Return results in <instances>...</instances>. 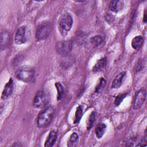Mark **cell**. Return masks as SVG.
<instances>
[{
  "instance_id": "1",
  "label": "cell",
  "mask_w": 147,
  "mask_h": 147,
  "mask_svg": "<svg viewBox=\"0 0 147 147\" xmlns=\"http://www.w3.org/2000/svg\"><path fill=\"white\" fill-rule=\"evenodd\" d=\"M73 24V19L68 13H63L58 20V28L61 34L63 36L67 35Z\"/></svg>"
},
{
  "instance_id": "2",
  "label": "cell",
  "mask_w": 147,
  "mask_h": 147,
  "mask_svg": "<svg viewBox=\"0 0 147 147\" xmlns=\"http://www.w3.org/2000/svg\"><path fill=\"white\" fill-rule=\"evenodd\" d=\"M54 115V109L52 107H48L41 111L37 118V124L40 127L47 126L51 121Z\"/></svg>"
},
{
  "instance_id": "3",
  "label": "cell",
  "mask_w": 147,
  "mask_h": 147,
  "mask_svg": "<svg viewBox=\"0 0 147 147\" xmlns=\"http://www.w3.org/2000/svg\"><path fill=\"white\" fill-rule=\"evenodd\" d=\"M34 75V69L30 66H22L19 68L16 72V78L24 82H30Z\"/></svg>"
},
{
  "instance_id": "4",
  "label": "cell",
  "mask_w": 147,
  "mask_h": 147,
  "mask_svg": "<svg viewBox=\"0 0 147 147\" xmlns=\"http://www.w3.org/2000/svg\"><path fill=\"white\" fill-rule=\"evenodd\" d=\"M50 99L49 94L46 90H39L36 94L33 100V106L36 108L42 109L48 103Z\"/></svg>"
},
{
  "instance_id": "5",
  "label": "cell",
  "mask_w": 147,
  "mask_h": 147,
  "mask_svg": "<svg viewBox=\"0 0 147 147\" xmlns=\"http://www.w3.org/2000/svg\"><path fill=\"white\" fill-rule=\"evenodd\" d=\"M51 32V25L49 22L41 23L37 28L36 33V38L37 41H40L47 38Z\"/></svg>"
},
{
  "instance_id": "6",
  "label": "cell",
  "mask_w": 147,
  "mask_h": 147,
  "mask_svg": "<svg viewBox=\"0 0 147 147\" xmlns=\"http://www.w3.org/2000/svg\"><path fill=\"white\" fill-rule=\"evenodd\" d=\"M72 48L71 40H63L58 42L56 46L57 52L61 55H68Z\"/></svg>"
},
{
  "instance_id": "7",
  "label": "cell",
  "mask_w": 147,
  "mask_h": 147,
  "mask_svg": "<svg viewBox=\"0 0 147 147\" xmlns=\"http://www.w3.org/2000/svg\"><path fill=\"white\" fill-rule=\"evenodd\" d=\"M146 93L145 90L141 89L137 91L135 94L133 103V107L134 109H139L142 107L146 99Z\"/></svg>"
},
{
  "instance_id": "8",
  "label": "cell",
  "mask_w": 147,
  "mask_h": 147,
  "mask_svg": "<svg viewBox=\"0 0 147 147\" xmlns=\"http://www.w3.org/2000/svg\"><path fill=\"white\" fill-rule=\"evenodd\" d=\"M14 41L16 44L20 45L25 43L26 41V28L25 26H20L16 31Z\"/></svg>"
},
{
  "instance_id": "9",
  "label": "cell",
  "mask_w": 147,
  "mask_h": 147,
  "mask_svg": "<svg viewBox=\"0 0 147 147\" xmlns=\"http://www.w3.org/2000/svg\"><path fill=\"white\" fill-rule=\"evenodd\" d=\"M13 90V81L12 78H10L4 87L2 93L1 98L3 100L7 98L12 93Z\"/></svg>"
},
{
  "instance_id": "10",
  "label": "cell",
  "mask_w": 147,
  "mask_h": 147,
  "mask_svg": "<svg viewBox=\"0 0 147 147\" xmlns=\"http://www.w3.org/2000/svg\"><path fill=\"white\" fill-rule=\"evenodd\" d=\"M10 35L7 31L2 30L1 32V49H6L9 44Z\"/></svg>"
},
{
  "instance_id": "11",
  "label": "cell",
  "mask_w": 147,
  "mask_h": 147,
  "mask_svg": "<svg viewBox=\"0 0 147 147\" xmlns=\"http://www.w3.org/2000/svg\"><path fill=\"white\" fill-rule=\"evenodd\" d=\"M57 137V132L55 130H52L49 132V135L45 141L44 146H52L55 143Z\"/></svg>"
},
{
  "instance_id": "12",
  "label": "cell",
  "mask_w": 147,
  "mask_h": 147,
  "mask_svg": "<svg viewBox=\"0 0 147 147\" xmlns=\"http://www.w3.org/2000/svg\"><path fill=\"white\" fill-rule=\"evenodd\" d=\"M125 76H126V72H122L118 75H117L112 83L111 87L113 88H119L121 86L122 82L124 80Z\"/></svg>"
},
{
  "instance_id": "13",
  "label": "cell",
  "mask_w": 147,
  "mask_h": 147,
  "mask_svg": "<svg viewBox=\"0 0 147 147\" xmlns=\"http://www.w3.org/2000/svg\"><path fill=\"white\" fill-rule=\"evenodd\" d=\"M124 3L122 1H111L109 3V9L113 12H118L122 9Z\"/></svg>"
},
{
  "instance_id": "14",
  "label": "cell",
  "mask_w": 147,
  "mask_h": 147,
  "mask_svg": "<svg viewBox=\"0 0 147 147\" xmlns=\"http://www.w3.org/2000/svg\"><path fill=\"white\" fill-rule=\"evenodd\" d=\"M144 38L141 36H136L133 38L131 41V46L136 50H138L143 45Z\"/></svg>"
},
{
  "instance_id": "15",
  "label": "cell",
  "mask_w": 147,
  "mask_h": 147,
  "mask_svg": "<svg viewBox=\"0 0 147 147\" xmlns=\"http://www.w3.org/2000/svg\"><path fill=\"white\" fill-rule=\"evenodd\" d=\"M106 129V125L103 123H100L98 125L95 129V135L97 138L99 139L103 136Z\"/></svg>"
},
{
  "instance_id": "16",
  "label": "cell",
  "mask_w": 147,
  "mask_h": 147,
  "mask_svg": "<svg viewBox=\"0 0 147 147\" xmlns=\"http://www.w3.org/2000/svg\"><path fill=\"white\" fill-rule=\"evenodd\" d=\"M106 61L107 60L106 57H103L101 59H99L94 66L92 68V71L95 72L100 71L106 65Z\"/></svg>"
},
{
  "instance_id": "17",
  "label": "cell",
  "mask_w": 147,
  "mask_h": 147,
  "mask_svg": "<svg viewBox=\"0 0 147 147\" xmlns=\"http://www.w3.org/2000/svg\"><path fill=\"white\" fill-rule=\"evenodd\" d=\"M78 140H79L78 134L75 132L73 133L71 135V136L68 141V142H67L68 146H69V147L75 146L78 142Z\"/></svg>"
},
{
  "instance_id": "18",
  "label": "cell",
  "mask_w": 147,
  "mask_h": 147,
  "mask_svg": "<svg viewBox=\"0 0 147 147\" xmlns=\"http://www.w3.org/2000/svg\"><path fill=\"white\" fill-rule=\"evenodd\" d=\"M103 38L100 35H96L90 38L91 43L95 47H98L103 42Z\"/></svg>"
},
{
  "instance_id": "19",
  "label": "cell",
  "mask_w": 147,
  "mask_h": 147,
  "mask_svg": "<svg viewBox=\"0 0 147 147\" xmlns=\"http://www.w3.org/2000/svg\"><path fill=\"white\" fill-rule=\"evenodd\" d=\"M55 86L56 88V90L57 91V99L58 100H60L61 99L63 93H64V87L60 83V82H56L55 83Z\"/></svg>"
},
{
  "instance_id": "20",
  "label": "cell",
  "mask_w": 147,
  "mask_h": 147,
  "mask_svg": "<svg viewBox=\"0 0 147 147\" xmlns=\"http://www.w3.org/2000/svg\"><path fill=\"white\" fill-rule=\"evenodd\" d=\"M83 114V110L81 106H79L77 109L75 113V119L74 121L75 123H78L80 121Z\"/></svg>"
},
{
  "instance_id": "21",
  "label": "cell",
  "mask_w": 147,
  "mask_h": 147,
  "mask_svg": "<svg viewBox=\"0 0 147 147\" xmlns=\"http://www.w3.org/2000/svg\"><path fill=\"white\" fill-rule=\"evenodd\" d=\"M95 119H96V113L95 111H93L91 113L89 118H88V123L87 124V128L88 129H90L92 125L94 124V123L95 121Z\"/></svg>"
},
{
  "instance_id": "22",
  "label": "cell",
  "mask_w": 147,
  "mask_h": 147,
  "mask_svg": "<svg viewBox=\"0 0 147 147\" xmlns=\"http://www.w3.org/2000/svg\"><path fill=\"white\" fill-rule=\"evenodd\" d=\"M127 94V93L122 94L117 96V98H115V102H114V105H115V106H118V105H119L121 104V103L122 102L123 99L126 96Z\"/></svg>"
},
{
  "instance_id": "23",
  "label": "cell",
  "mask_w": 147,
  "mask_h": 147,
  "mask_svg": "<svg viewBox=\"0 0 147 147\" xmlns=\"http://www.w3.org/2000/svg\"><path fill=\"white\" fill-rule=\"evenodd\" d=\"M106 84V81L103 78H101L100 80V82L98 86L96 88V92H100L102 89L104 88Z\"/></svg>"
},
{
  "instance_id": "24",
  "label": "cell",
  "mask_w": 147,
  "mask_h": 147,
  "mask_svg": "<svg viewBox=\"0 0 147 147\" xmlns=\"http://www.w3.org/2000/svg\"><path fill=\"white\" fill-rule=\"evenodd\" d=\"M137 146H146V136L145 137V138L142 140V141L140 142V144H138L137 145Z\"/></svg>"
},
{
  "instance_id": "25",
  "label": "cell",
  "mask_w": 147,
  "mask_h": 147,
  "mask_svg": "<svg viewBox=\"0 0 147 147\" xmlns=\"http://www.w3.org/2000/svg\"><path fill=\"white\" fill-rule=\"evenodd\" d=\"M146 10H145V12H144V23H146Z\"/></svg>"
}]
</instances>
